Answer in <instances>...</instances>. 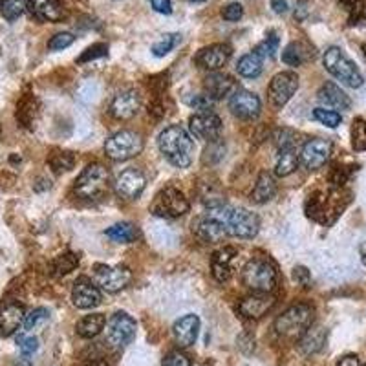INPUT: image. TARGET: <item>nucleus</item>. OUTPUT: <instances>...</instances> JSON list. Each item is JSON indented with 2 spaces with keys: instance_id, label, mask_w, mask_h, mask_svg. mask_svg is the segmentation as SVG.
<instances>
[{
  "instance_id": "obj_19",
  "label": "nucleus",
  "mask_w": 366,
  "mask_h": 366,
  "mask_svg": "<svg viewBox=\"0 0 366 366\" xmlns=\"http://www.w3.org/2000/svg\"><path fill=\"white\" fill-rule=\"evenodd\" d=\"M139 107H141V98L136 90L129 88L123 90L119 94L114 95L110 101V114L112 117H116L119 121H129L138 114Z\"/></svg>"
},
{
  "instance_id": "obj_22",
  "label": "nucleus",
  "mask_w": 366,
  "mask_h": 366,
  "mask_svg": "<svg viewBox=\"0 0 366 366\" xmlns=\"http://www.w3.org/2000/svg\"><path fill=\"white\" fill-rule=\"evenodd\" d=\"M203 88H206V94L213 101H218V99L228 98V95H232L237 92V81L228 73L211 72L203 81Z\"/></svg>"
},
{
  "instance_id": "obj_15",
  "label": "nucleus",
  "mask_w": 366,
  "mask_h": 366,
  "mask_svg": "<svg viewBox=\"0 0 366 366\" xmlns=\"http://www.w3.org/2000/svg\"><path fill=\"white\" fill-rule=\"evenodd\" d=\"M114 187H116V192L121 198H125V200H138L143 194L145 187H147V178H145L141 170L130 167V169H125L117 176Z\"/></svg>"
},
{
  "instance_id": "obj_52",
  "label": "nucleus",
  "mask_w": 366,
  "mask_h": 366,
  "mask_svg": "<svg viewBox=\"0 0 366 366\" xmlns=\"http://www.w3.org/2000/svg\"><path fill=\"white\" fill-rule=\"evenodd\" d=\"M163 366H192L191 359L182 352H170L165 359H163Z\"/></svg>"
},
{
  "instance_id": "obj_6",
  "label": "nucleus",
  "mask_w": 366,
  "mask_h": 366,
  "mask_svg": "<svg viewBox=\"0 0 366 366\" xmlns=\"http://www.w3.org/2000/svg\"><path fill=\"white\" fill-rule=\"evenodd\" d=\"M324 66H326V70L335 79L341 81L343 85L350 86V88H359L365 83L355 63H353L348 55L344 54L343 49L337 48V46H331V48L326 49V54H324Z\"/></svg>"
},
{
  "instance_id": "obj_53",
  "label": "nucleus",
  "mask_w": 366,
  "mask_h": 366,
  "mask_svg": "<svg viewBox=\"0 0 366 366\" xmlns=\"http://www.w3.org/2000/svg\"><path fill=\"white\" fill-rule=\"evenodd\" d=\"M293 281L299 284V286L302 288H308L309 284H312V275H309V271L304 266H297V268L293 269Z\"/></svg>"
},
{
  "instance_id": "obj_55",
  "label": "nucleus",
  "mask_w": 366,
  "mask_h": 366,
  "mask_svg": "<svg viewBox=\"0 0 366 366\" xmlns=\"http://www.w3.org/2000/svg\"><path fill=\"white\" fill-rule=\"evenodd\" d=\"M271 8L275 13L282 15L290 9V2H288V0H271Z\"/></svg>"
},
{
  "instance_id": "obj_59",
  "label": "nucleus",
  "mask_w": 366,
  "mask_h": 366,
  "mask_svg": "<svg viewBox=\"0 0 366 366\" xmlns=\"http://www.w3.org/2000/svg\"><path fill=\"white\" fill-rule=\"evenodd\" d=\"M362 55H365V59H366V42L362 45Z\"/></svg>"
},
{
  "instance_id": "obj_12",
  "label": "nucleus",
  "mask_w": 366,
  "mask_h": 366,
  "mask_svg": "<svg viewBox=\"0 0 366 366\" xmlns=\"http://www.w3.org/2000/svg\"><path fill=\"white\" fill-rule=\"evenodd\" d=\"M189 129L196 139L216 143L222 136V121L211 110L198 112L189 119Z\"/></svg>"
},
{
  "instance_id": "obj_23",
  "label": "nucleus",
  "mask_w": 366,
  "mask_h": 366,
  "mask_svg": "<svg viewBox=\"0 0 366 366\" xmlns=\"http://www.w3.org/2000/svg\"><path fill=\"white\" fill-rule=\"evenodd\" d=\"M28 9L42 23H59L66 15L61 0H28Z\"/></svg>"
},
{
  "instance_id": "obj_21",
  "label": "nucleus",
  "mask_w": 366,
  "mask_h": 366,
  "mask_svg": "<svg viewBox=\"0 0 366 366\" xmlns=\"http://www.w3.org/2000/svg\"><path fill=\"white\" fill-rule=\"evenodd\" d=\"M275 306V299L269 293H253L238 304V312L246 319H262Z\"/></svg>"
},
{
  "instance_id": "obj_51",
  "label": "nucleus",
  "mask_w": 366,
  "mask_h": 366,
  "mask_svg": "<svg viewBox=\"0 0 366 366\" xmlns=\"http://www.w3.org/2000/svg\"><path fill=\"white\" fill-rule=\"evenodd\" d=\"M242 15H244V8H242V4H238V2H232V4L225 6V8L222 9V17L225 18V20H229V23L240 20Z\"/></svg>"
},
{
  "instance_id": "obj_58",
  "label": "nucleus",
  "mask_w": 366,
  "mask_h": 366,
  "mask_svg": "<svg viewBox=\"0 0 366 366\" xmlns=\"http://www.w3.org/2000/svg\"><path fill=\"white\" fill-rule=\"evenodd\" d=\"M86 366H108V365L103 361H95V362H90V365H86Z\"/></svg>"
},
{
  "instance_id": "obj_36",
  "label": "nucleus",
  "mask_w": 366,
  "mask_h": 366,
  "mask_svg": "<svg viewBox=\"0 0 366 366\" xmlns=\"http://www.w3.org/2000/svg\"><path fill=\"white\" fill-rule=\"evenodd\" d=\"M28 9V0H0V13L6 20H15Z\"/></svg>"
},
{
  "instance_id": "obj_26",
  "label": "nucleus",
  "mask_w": 366,
  "mask_h": 366,
  "mask_svg": "<svg viewBox=\"0 0 366 366\" xmlns=\"http://www.w3.org/2000/svg\"><path fill=\"white\" fill-rule=\"evenodd\" d=\"M237 255V249L235 247H223V249L216 251L213 259H211V269H213V277L218 282H228L231 278L232 268L231 264Z\"/></svg>"
},
{
  "instance_id": "obj_46",
  "label": "nucleus",
  "mask_w": 366,
  "mask_h": 366,
  "mask_svg": "<svg viewBox=\"0 0 366 366\" xmlns=\"http://www.w3.org/2000/svg\"><path fill=\"white\" fill-rule=\"evenodd\" d=\"M73 40H76V37H73L72 33H68V32L57 33V35H54L48 40V49H52V52H59V49H64L68 48V46H72Z\"/></svg>"
},
{
  "instance_id": "obj_5",
  "label": "nucleus",
  "mask_w": 366,
  "mask_h": 366,
  "mask_svg": "<svg viewBox=\"0 0 366 366\" xmlns=\"http://www.w3.org/2000/svg\"><path fill=\"white\" fill-rule=\"evenodd\" d=\"M313 326V308L308 304H295L275 321V330L281 337L299 341Z\"/></svg>"
},
{
  "instance_id": "obj_1",
  "label": "nucleus",
  "mask_w": 366,
  "mask_h": 366,
  "mask_svg": "<svg viewBox=\"0 0 366 366\" xmlns=\"http://www.w3.org/2000/svg\"><path fill=\"white\" fill-rule=\"evenodd\" d=\"M161 154L169 160L170 165L178 169H187L194 156V141L183 126L172 125L165 129L158 139Z\"/></svg>"
},
{
  "instance_id": "obj_50",
  "label": "nucleus",
  "mask_w": 366,
  "mask_h": 366,
  "mask_svg": "<svg viewBox=\"0 0 366 366\" xmlns=\"http://www.w3.org/2000/svg\"><path fill=\"white\" fill-rule=\"evenodd\" d=\"M273 139H275V145H277L281 150H284V148H293L295 145V134L288 129L277 130V134L273 136Z\"/></svg>"
},
{
  "instance_id": "obj_20",
  "label": "nucleus",
  "mask_w": 366,
  "mask_h": 366,
  "mask_svg": "<svg viewBox=\"0 0 366 366\" xmlns=\"http://www.w3.org/2000/svg\"><path fill=\"white\" fill-rule=\"evenodd\" d=\"M231 57V46L228 45H211L201 48L194 57V63L201 68V70H209V72H216L218 68L228 63Z\"/></svg>"
},
{
  "instance_id": "obj_61",
  "label": "nucleus",
  "mask_w": 366,
  "mask_h": 366,
  "mask_svg": "<svg viewBox=\"0 0 366 366\" xmlns=\"http://www.w3.org/2000/svg\"><path fill=\"white\" fill-rule=\"evenodd\" d=\"M362 366H366V365H362Z\"/></svg>"
},
{
  "instance_id": "obj_45",
  "label": "nucleus",
  "mask_w": 366,
  "mask_h": 366,
  "mask_svg": "<svg viewBox=\"0 0 366 366\" xmlns=\"http://www.w3.org/2000/svg\"><path fill=\"white\" fill-rule=\"evenodd\" d=\"M352 143L355 150H366V121L355 119L352 129Z\"/></svg>"
},
{
  "instance_id": "obj_47",
  "label": "nucleus",
  "mask_w": 366,
  "mask_h": 366,
  "mask_svg": "<svg viewBox=\"0 0 366 366\" xmlns=\"http://www.w3.org/2000/svg\"><path fill=\"white\" fill-rule=\"evenodd\" d=\"M350 175H352V169L343 165H333V169L330 170V183L333 187H343L344 183L348 182Z\"/></svg>"
},
{
  "instance_id": "obj_10",
  "label": "nucleus",
  "mask_w": 366,
  "mask_h": 366,
  "mask_svg": "<svg viewBox=\"0 0 366 366\" xmlns=\"http://www.w3.org/2000/svg\"><path fill=\"white\" fill-rule=\"evenodd\" d=\"M136 337V321L129 313L117 312L107 322V341L114 348H125Z\"/></svg>"
},
{
  "instance_id": "obj_35",
  "label": "nucleus",
  "mask_w": 366,
  "mask_h": 366,
  "mask_svg": "<svg viewBox=\"0 0 366 366\" xmlns=\"http://www.w3.org/2000/svg\"><path fill=\"white\" fill-rule=\"evenodd\" d=\"M339 6L348 13L350 24L366 20V0H339Z\"/></svg>"
},
{
  "instance_id": "obj_37",
  "label": "nucleus",
  "mask_w": 366,
  "mask_h": 366,
  "mask_svg": "<svg viewBox=\"0 0 366 366\" xmlns=\"http://www.w3.org/2000/svg\"><path fill=\"white\" fill-rule=\"evenodd\" d=\"M79 266V256L73 255V253H66V255H61L54 260V271L55 277H63L68 275L70 271Z\"/></svg>"
},
{
  "instance_id": "obj_16",
  "label": "nucleus",
  "mask_w": 366,
  "mask_h": 366,
  "mask_svg": "<svg viewBox=\"0 0 366 366\" xmlns=\"http://www.w3.org/2000/svg\"><path fill=\"white\" fill-rule=\"evenodd\" d=\"M103 300L101 288L88 277H79L73 284L72 290V302L79 309H92L99 306Z\"/></svg>"
},
{
  "instance_id": "obj_2",
  "label": "nucleus",
  "mask_w": 366,
  "mask_h": 366,
  "mask_svg": "<svg viewBox=\"0 0 366 366\" xmlns=\"http://www.w3.org/2000/svg\"><path fill=\"white\" fill-rule=\"evenodd\" d=\"M207 215L215 216L216 220L225 225L228 232L231 237L244 238V240H249V238H255L256 232L260 229V220L255 213L244 209V207H232L222 206L216 207V209H209Z\"/></svg>"
},
{
  "instance_id": "obj_33",
  "label": "nucleus",
  "mask_w": 366,
  "mask_h": 366,
  "mask_svg": "<svg viewBox=\"0 0 366 366\" xmlns=\"http://www.w3.org/2000/svg\"><path fill=\"white\" fill-rule=\"evenodd\" d=\"M237 70L242 77L246 79H255L262 73V57L259 54H246L244 57H240L237 64Z\"/></svg>"
},
{
  "instance_id": "obj_30",
  "label": "nucleus",
  "mask_w": 366,
  "mask_h": 366,
  "mask_svg": "<svg viewBox=\"0 0 366 366\" xmlns=\"http://www.w3.org/2000/svg\"><path fill=\"white\" fill-rule=\"evenodd\" d=\"M107 326V317L103 313H92V315H86V317L81 319L77 322V335H81L83 339H92L95 335H99Z\"/></svg>"
},
{
  "instance_id": "obj_43",
  "label": "nucleus",
  "mask_w": 366,
  "mask_h": 366,
  "mask_svg": "<svg viewBox=\"0 0 366 366\" xmlns=\"http://www.w3.org/2000/svg\"><path fill=\"white\" fill-rule=\"evenodd\" d=\"M278 52V37L275 33H269L266 39L256 46L255 54H259L262 59H273Z\"/></svg>"
},
{
  "instance_id": "obj_39",
  "label": "nucleus",
  "mask_w": 366,
  "mask_h": 366,
  "mask_svg": "<svg viewBox=\"0 0 366 366\" xmlns=\"http://www.w3.org/2000/svg\"><path fill=\"white\" fill-rule=\"evenodd\" d=\"M49 319V313L48 309L45 308H37L33 312H30L24 319V331H33V330H39L40 326H45L46 322Z\"/></svg>"
},
{
  "instance_id": "obj_40",
  "label": "nucleus",
  "mask_w": 366,
  "mask_h": 366,
  "mask_svg": "<svg viewBox=\"0 0 366 366\" xmlns=\"http://www.w3.org/2000/svg\"><path fill=\"white\" fill-rule=\"evenodd\" d=\"M37 114V103L33 98H26L20 101L17 110V119L23 123V126H30L33 123V117Z\"/></svg>"
},
{
  "instance_id": "obj_25",
  "label": "nucleus",
  "mask_w": 366,
  "mask_h": 366,
  "mask_svg": "<svg viewBox=\"0 0 366 366\" xmlns=\"http://www.w3.org/2000/svg\"><path fill=\"white\" fill-rule=\"evenodd\" d=\"M24 308L20 304H8L0 309V337H11L24 324Z\"/></svg>"
},
{
  "instance_id": "obj_32",
  "label": "nucleus",
  "mask_w": 366,
  "mask_h": 366,
  "mask_svg": "<svg viewBox=\"0 0 366 366\" xmlns=\"http://www.w3.org/2000/svg\"><path fill=\"white\" fill-rule=\"evenodd\" d=\"M300 163L299 154L295 152V148H284L278 154L277 165H275V175L281 176V178H286V176L293 175L297 167Z\"/></svg>"
},
{
  "instance_id": "obj_17",
  "label": "nucleus",
  "mask_w": 366,
  "mask_h": 366,
  "mask_svg": "<svg viewBox=\"0 0 366 366\" xmlns=\"http://www.w3.org/2000/svg\"><path fill=\"white\" fill-rule=\"evenodd\" d=\"M229 110L238 119H255L262 110L259 95L247 90H237L229 99Z\"/></svg>"
},
{
  "instance_id": "obj_8",
  "label": "nucleus",
  "mask_w": 366,
  "mask_h": 366,
  "mask_svg": "<svg viewBox=\"0 0 366 366\" xmlns=\"http://www.w3.org/2000/svg\"><path fill=\"white\" fill-rule=\"evenodd\" d=\"M189 200L182 191L175 187H167L154 198L152 201V215L160 218H179L185 213H189Z\"/></svg>"
},
{
  "instance_id": "obj_31",
  "label": "nucleus",
  "mask_w": 366,
  "mask_h": 366,
  "mask_svg": "<svg viewBox=\"0 0 366 366\" xmlns=\"http://www.w3.org/2000/svg\"><path fill=\"white\" fill-rule=\"evenodd\" d=\"M105 235L114 242L130 244V242H136V238L139 237V231L134 223L121 222V223H116V225H112V228H108L107 231H105Z\"/></svg>"
},
{
  "instance_id": "obj_57",
  "label": "nucleus",
  "mask_w": 366,
  "mask_h": 366,
  "mask_svg": "<svg viewBox=\"0 0 366 366\" xmlns=\"http://www.w3.org/2000/svg\"><path fill=\"white\" fill-rule=\"evenodd\" d=\"M359 251H361V259H362V262H365V266H366V242H365V244H362L361 247H359Z\"/></svg>"
},
{
  "instance_id": "obj_34",
  "label": "nucleus",
  "mask_w": 366,
  "mask_h": 366,
  "mask_svg": "<svg viewBox=\"0 0 366 366\" xmlns=\"http://www.w3.org/2000/svg\"><path fill=\"white\" fill-rule=\"evenodd\" d=\"M49 167L54 169L55 175H63V172H68L72 170L73 165H76V156L72 152L66 150H54L48 158Z\"/></svg>"
},
{
  "instance_id": "obj_38",
  "label": "nucleus",
  "mask_w": 366,
  "mask_h": 366,
  "mask_svg": "<svg viewBox=\"0 0 366 366\" xmlns=\"http://www.w3.org/2000/svg\"><path fill=\"white\" fill-rule=\"evenodd\" d=\"M304 61H306V52L297 42L288 45L282 52V63L288 64V66H300Z\"/></svg>"
},
{
  "instance_id": "obj_24",
  "label": "nucleus",
  "mask_w": 366,
  "mask_h": 366,
  "mask_svg": "<svg viewBox=\"0 0 366 366\" xmlns=\"http://www.w3.org/2000/svg\"><path fill=\"white\" fill-rule=\"evenodd\" d=\"M198 330H200V319L189 313V315L175 322L172 335H175V341L182 348H187V346H192V344L196 343Z\"/></svg>"
},
{
  "instance_id": "obj_49",
  "label": "nucleus",
  "mask_w": 366,
  "mask_h": 366,
  "mask_svg": "<svg viewBox=\"0 0 366 366\" xmlns=\"http://www.w3.org/2000/svg\"><path fill=\"white\" fill-rule=\"evenodd\" d=\"M17 344L24 358H30V355L35 353L37 348H39V339H37V337H30V335H28V337L26 335H18Z\"/></svg>"
},
{
  "instance_id": "obj_14",
  "label": "nucleus",
  "mask_w": 366,
  "mask_h": 366,
  "mask_svg": "<svg viewBox=\"0 0 366 366\" xmlns=\"http://www.w3.org/2000/svg\"><path fill=\"white\" fill-rule=\"evenodd\" d=\"M331 150H333V145H331L328 139H309V141L304 143L302 150H300L299 154L300 163H302L304 169L308 170L321 169V167L326 165L328 160H330Z\"/></svg>"
},
{
  "instance_id": "obj_9",
  "label": "nucleus",
  "mask_w": 366,
  "mask_h": 366,
  "mask_svg": "<svg viewBox=\"0 0 366 366\" xmlns=\"http://www.w3.org/2000/svg\"><path fill=\"white\" fill-rule=\"evenodd\" d=\"M94 278L101 290L108 293H117L125 290L129 282L132 281V273L126 266H105V264H95L94 266Z\"/></svg>"
},
{
  "instance_id": "obj_27",
  "label": "nucleus",
  "mask_w": 366,
  "mask_h": 366,
  "mask_svg": "<svg viewBox=\"0 0 366 366\" xmlns=\"http://www.w3.org/2000/svg\"><path fill=\"white\" fill-rule=\"evenodd\" d=\"M319 99H321L322 103L328 105V107L335 108V110H348L352 107V99L348 95L344 94L343 90L339 86L328 81L324 85L321 86L319 90Z\"/></svg>"
},
{
  "instance_id": "obj_54",
  "label": "nucleus",
  "mask_w": 366,
  "mask_h": 366,
  "mask_svg": "<svg viewBox=\"0 0 366 366\" xmlns=\"http://www.w3.org/2000/svg\"><path fill=\"white\" fill-rule=\"evenodd\" d=\"M154 11L161 15H170L172 13V2L170 0H148Z\"/></svg>"
},
{
  "instance_id": "obj_41",
  "label": "nucleus",
  "mask_w": 366,
  "mask_h": 366,
  "mask_svg": "<svg viewBox=\"0 0 366 366\" xmlns=\"http://www.w3.org/2000/svg\"><path fill=\"white\" fill-rule=\"evenodd\" d=\"M313 117H315L321 125L328 126V129H337V126L341 125V121H343L339 112L326 110V108H315V110H313Z\"/></svg>"
},
{
  "instance_id": "obj_44",
  "label": "nucleus",
  "mask_w": 366,
  "mask_h": 366,
  "mask_svg": "<svg viewBox=\"0 0 366 366\" xmlns=\"http://www.w3.org/2000/svg\"><path fill=\"white\" fill-rule=\"evenodd\" d=\"M108 54V46L103 45V42H98V45H92L90 48H86L83 54L79 55L77 63L85 64L90 63V61H95V59H101Z\"/></svg>"
},
{
  "instance_id": "obj_48",
  "label": "nucleus",
  "mask_w": 366,
  "mask_h": 366,
  "mask_svg": "<svg viewBox=\"0 0 366 366\" xmlns=\"http://www.w3.org/2000/svg\"><path fill=\"white\" fill-rule=\"evenodd\" d=\"M185 103H187L189 107L196 108L198 112H207L211 110V107H213L215 101L207 94H194L192 98H185Z\"/></svg>"
},
{
  "instance_id": "obj_11",
  "label": "nucleus",
  "mask_w": 366,
  "mask_h": 366,
  "mask_svg": "<svg viewBox=\"0 0 366 366\" xmlns=\"http://www.w3.org/2000/svg\"><path fill=\"white\" fill-rule=\"evenodd\" d=\"M299 90V76L295 72H281L269 83L268 95L275 108L286 107L295 92Z\"/></svg>"
},
{
  "instance_id": "obj_28",
  "label": "nucleus",
  "mask_w": 366,
  "mask_h": 366,
  "mask_svg": "<svg viewBox=\"0 0 366 366\" xmlns=\"http://www.w3.org/2000/svg\"><path fill=\"white\" fill-rule=\"evenodd\" d=\"M277 194V183L273 179V176L269 172H260L259 179H256L253 192H251V200L255 203H268L269 200H273Z\"/></svg>"
},
{
  "instance_id": "obj_7",
  "label": "nucleus",
  "mask_w": 366,
  "mask_h": 366,
  "mask_svg": "<svg viewBox=\"0 0 366 366\" xmlns=\"http://www.w3.org/2000/svg\"><path fill=\"white\" fill-rule=\"evenodd\" d=\"M143 150V138L136 130H119L105 143V154L114 161H125Z\"/></svg>"
},
{
  "instance_id": "obj_29",
  "label": "nucleus",
  "mask_w": 366,
  "mask_h": 366,
  "mask_svg": "<svg viewBox=\"0 0 366 366\" xmlns=\"http://www.w3.org/2000/svg\"><path fill=\"white\" fill-rule=\"evenodd\" d=\"M326 343V330L321 326H312L299 339V350L304 355H313Z\"/></svg>"
},
{
  "instance_id": "obj_18",
  "label": "nucleus",
  "mask_w": 366,
  "mask_h": 366,
  "mask_svg": "<svg viewBox=\"0 0 366 366\" xmlns=\"http://www.w3.org/2000/svg\"><path fill=\"white\" fill-rule=\"evenodd\" d=\"M192 232L203 244H218L229 235L225 225L211 215L200 216V218L194 220L192 222Z\"/></svg>"
},
{
  "instance_id": "obj_3",
  "label": "nucleus",
  "mask_w": 366,
  "mask_h": 366,
  "mask_svg": "<svg viewBox=\"0 0 366 366\" xmlns=\"http://www.w3.org/2000/svg\"><path fill=\"white\" fill-rule=\"evenodd\" d=\"M277 266L268 256H255L242 269V282L253 293H271L277 286Z\"/></svg>"
},
{
  "instance_id": "obj_60",
  "label": "nucleus",
  "mask_w": 366,
  "mask_h": 366,
  "mask_svg": "<svg viewBox=\"0 0 366 366\" xmlns=\"http://www.w3.org/2000/svg\"><path fill=\"white\" fill-rule=\"evenodd\" d=\"M189 2H206V0H189Z\"/></svg>"
},
{
  "instance_id": "obj_4",
  "label": "nucleus",
  "mask_w": 366,
  "mask_h": 366,
  "mask_svg": "<svg viewBox=\"0 0 366 366\" xmlns=\"http://www.w3.org/2000/svg\"><path fill=\"white\" fill-rule=\"evenodd\" d=\"M110 189V172L101 163H92L73 183V192L81 200H101Z\"/></svg>"
},
{
  "instance_id": "obj_42",
  "label": "nucleus",
  "mask_w": 366,
  "mask_h": 366,
  "mask_svg": "<svg viewBox=\"0 0 366 366\" xmlns=\"http://www.w3.org/2000/svg\"><path fill=\"white\" fill-rule=\"evenodd\" d=\"M178 33H167V35H163V39L158 40L156 45L152 46V54L156 55V57H165V55L169 54V52H172V48L178 45Z\"/></svg>"
},
{
  "instance_id": "obj_56",
  "label": "nucleus",
  "mask_w": 366,
  "mask_h": 366,
  "mask_svg": "<svg viewBox=\"0 0 366 366\" xmlns=\"http://www.w3.org/2000/svg\"><path fill=\"white\" fill-rule=\"evenodd\" d=\"M337 366H361V362H359L358 355H344V358L337 362Z\"/></svg>"
},
{
  "instance_id": "obj_13",
  "label": "nucleus",
  "mask_w": 366,
  "mask_h": 366,
  "mask_svg": "<svg viewBox=\"0 0 366 366\" xmlns=\"http://www.w3.org/2000/svg\"><path fill=\"white\" fill-rule=\"evenodd\" d=\"M344 206H341L339 198L333 194H322V192H315L306 201V215L315 222L328 223L331 222L330 215L333 213L335 216L341 215Z\"/></svg>"
}]
</instances>
